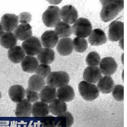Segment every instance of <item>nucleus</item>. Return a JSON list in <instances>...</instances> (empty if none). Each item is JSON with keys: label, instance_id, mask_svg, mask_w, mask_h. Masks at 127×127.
I'll return each instance as SVG.
<instances>
[{"label": "nucleus", "instance_id": "32", "mask_svg": "<svg viewBox=\"0 0 127 127\" xmlns=\"http://www.w3.org/2000/svg\"><path fill=\"white\" fill-rule=\"evenodd\" d=\"M51 69L48 64H41L38 65L35 72L44 79L47 78L51 73Z\"/></svg>", "mask_w": 127, "mask_h": 127}, {"label": "nucleus", "instance_id": "16", "mask_svg": "<svg viewBox=\"0 0 127 127\" xmlns=\"http://www.w3.org/2000/svg\"><path fill=\"white\" fill-rule=\"evenodd\" d=\"M88 40L90 44L93 46L103 45L107 41L105 32L98 28L94 29L92 31Z\"/></svg>", "mask_w": 127, "mask_h": 127}, {"label": "nucleus", "instance_id": "28", "mask_svg": "<svg viewBox=\"0 0 127 127\" xmlns=\"http://www.w3.org/2000/svg\"><path fill=\"white\" fill-rule=\"evenodd\" d=\"M54 32L58 37L61 38H67L72 33L71 26L63 21H61L56 25Z\"/></svg>", "mask_w": 127, "mask_h": 127}, {"label": "nucleus", "instance_id": "2", "mask_svg": "<svg viewBox=\"0 0 127 127\" xmlns=\"http://www.w3.org/2000/svg\"><path fill=\"white\" fill-rule=\"evenodd\" d=\"M92 27L90 21L87 19L81 18L76 20L72 27V32L80 38H85L90 35Z\"/></svg>", "mask_w": 127, "mask_h": 127}, {"label": "nucleus", "instance_id": "12", "mask_svg": "<svg viewBox=\"0 0 127 127\" xmlns=\"http://www.w3.org/2000/svg\"><path fill=\"white\" fill-rule=\"evenodd\" d=\"M73 42L70 38H64L58 42L56 49L59 54L63 56L70 55L73 50Z\"/></svg>", "mask_w": 127, "mask_h": 127}, {"label": "nucleus", "instance_id": "17", "mask_svg": "<svg viewBox=\"0 0 127 127\" xmlns=\"http://www.w3.org/2000/svg\"><path fill=\"white\" fill-rule=\"evenodd\" d=\"M39 96L41 101L50 104L57 97L56 88L50 86H45L41 91Z\"/></svg>", "mask_w": 127, "mask_h": 127}, {"label": "nucleus", "instance_id": "27", "mask_svg": "<svg viewBox=\"0 0 127 127\" xmlns=\"http://www.w3.org/2000/svg\"><path fill=\"white\" fill-rule=\"evenodd\" d=\"M44 79L38 74L33 75L30 77L28 80V88L36 92L40 91L46 85Z\"/></svg>", "mask_w": 127, "mask_h": 127}, {"label": "nucleus", "instance_id": "34", "mask_svg": "<svg viewBox=\"0 0 127 127\" xmlns=\"http://www.w3.org/2000/svg\"><path fill=\"white\" fill-rule=\"evenodd\" d=\"M26 95L27 99L30 102L35 103L39 99V94L28 87L26 89Z\"/></svg>", "mask_w": 127, "mask_h": 127}, {"label": "nucleus", "instance_id": "21", "mask_svg": "<svg viewBox=\"0 0 127 127\" xmlns=\"http://www.w3.org/2000/svg\"><path fill=\"white\" fill-rule=\"evenodd\" d=\"M25 56V53L22 47L20 46H15L8 50V57L9 60L14 63L21 62Z\"/></svg>", "mask_w": 127, "mask_h": 127}, {"label": "nucleus", "instance_id": "5", "mask_svg": "<svg viewBox=\"0 0 127 127\" xmlns=\"http://www.w3.org/2000/svg\"><path fill=\"white\" fill-rule=\"evenodd\" d=\"M80 95L84 99L92 101L99 96V90L95 85L85 81L80 82L78 86Z\"/></svg>", "mask_w": 127, "mask_h": 127}, {"label": "nucleus", "instance_id": "7", "mask_svg": "<svg viewBox=\"0 0 127 127\" xmlns=\"http://www.w3.org/2000/svg\"><path fill=\"white\" fill-rule=\"evenodd\" d=\"M124 24L123 22L115 21L110 24L109 29L108 38L111 41L116 42L123 38Z\"/></svg>", "mask_w": 127, "mask_h": 127}, {"label": "nucleus", "instance_id": "30", "mask_svg": "<svg viewBox=\"0 0 127 127\" xmlns=\"http://www.w3.org/2000/svg\"><path fill=\"white\" fill-rule=\"evenodd\" d=\"M73 48L76 51L83 53L87 50L88 44L85 38L80 37H76L72 41Z\"/></svg>", "mask_w": 127, "mask_h": 127}, {"label": "nucleus", "instance_id": "8", "mask_svg": "<svg viewBox=\"0 0 127 127\" xmlns=\"http://www.w3.org/2000/svg\"><path fill=\"white\" fill-rule=\"evenodd\" d=\"M117 68V63L113 58H104L100 62L99 70L101 73L104 75H112L115 73Z\"/></svg>", "mask_w": 127, "mask_h": 127}, {"label": "nucleus", "instance_id": "9", "mask_svg": "<svg viewBox=\"0 0 127 127\" xmlns=\"http://www.w3.org/2000/svg\"><path fill=\"white\" fill-rule=\"evenodd\" d=\"M61 19L64 22L68 24H72L75 22L78 18L77 11L72 5L64 6L60 10Z\"/></svg>", "mask_w": 127, "mask_h": 127}, {"label": "nucleus", "instance_id": "35", "mask_svg": "<svg viewBox=\"0 0 127 127\" xmlns=\"http://www.w3.org/2000/svg\"><path fill=\"white\" fill-rule=\"evenodd\" d=\"M31 14L27 12L20 13L19 17V22L21 24H28L31 22Z\"/></svg>", "mask_w": 127, "mask_h": 127}, {"label": "nucleus", "instance_id": "26", "mask_svg": "<svg viewBox=\"0 0 127 127\" xmlns=\"http://www.w3.org/2000/svg\"><path fill=\"white\" fill-rule=\"evenodd\" d=\"M49 107L50 112L53 115L58 116L66 112L67 110L66 103L57 98L50 103Z\"/></svg>", "mask_w": 127, "mask_h": 127}, {"label": "nucleus", "instance_id": "19", "mask_svg": "<svg viewBox=\"0 0 127 127\" xmlns=\"http://www.w3.org/2000/svg\"><path fill=\"white\" fill-rule=\"evenodd\" d=\"M58 99L64 102H68L73 100L75 97L74 91L70 86L66 85L59 88L57 92Z\"/></svg>", "mask_w": 127, "mask_h": 127}, {"label": "nucleus", "instance_id": "11", "mask_svg": "<svg viewBox=\"0 0 127 127\" xmlns=\"http://www.w3.org/2000/svg\"><path fill=\"white\" fill-rule=\"evenodd\" d=\"M83 79L87 82L95 84L102 77L99 69L97 66H89L84 71Z\"/></svg>", "mask_w": 127, "mask_h": 127}, {"label": "nucleus", "instance_id": "4", "mask_svg": "<svg viewBox=\"0 0 127 127\" xmlns=\"http://www.w3.org/2000/svg\"><path fill=\"white\" fill-rule=\"evenodd\" d=\"M70 80L69 75L65 71H60L51 72L46 78L48 85L55 88L67 85Z\"/></svg>", "mask_w": 127, "mask_h": 127}, {"label": "nucleus", "instance_id": "15", "mask_svg": "<svg viewBox=\"0 0 127 127\" xmlns=\"http://www.w3.org/2000/svg\"><path fill=\"white\" fill-rule=\"evenodd\" d=\"M13 34L17 39L25 40L32 35L31 26L29 24H21L15 28Z\"/></svg>", "mask_w": 127, "mask_h": 127}, {"label": "nucleus", "instance_id": "31", "mask_svg": "<svg viewBox=\"0 0 127 127\" xmlns=\"http://www.w3.org/2000/svg\"><path fill=\"white\" fill-rule=\"evenodd\" d=\"M100 57L97 52H92L89 53L86 59V63L89 66H97L100 62Z\"/></svg>", "mask_w": 127, "mask_h": 127}, {"label": "nucleus", "instance_id": "29", "mask_svg": "<svg viewBox=\"0 0 127 127\" xmlns=\"http://www.w3.org/2000/svg\"><path fill=\"white\" fill-rule=\"evenodd\" d=\"M73 122V118L70 112H65L57 117V125L59 127H70Z\"/></svg>", "mask_w": 127, "mask_h": 127}, {"label": "nucleus", "instance_id": "18", "mask_svg": "<svg viewBox=\"0 0 127 127\" xmlns=\"http://www.w3.org/2000/svg\"><path fill=\"white\" fill-rule=\"evenodd\" d=\"M21 65L24 72L33 73L39 65L38 59L34 57L28 56L25 57L21 62Z\"/></svg>", "mask_w": 127, "mask_h": 127}, {"label": "nucleus", "instance_id": "20", "mask_svg": "<svg viewBox=\"0 0 127 127\" xmlns=\"http://www.w3.org/2000/svg\"><path fill=\"white\" fill-rule=\"evenodd\" d=\"M8 94L12 101L18 103L24 99L26 95V90L22 86L14 85L10 87Z\"/></svg>", "mask_w": 127, "mask_h": 127}, {"label": "nucleus", "instance_id": "6", "mask_svg": "<svg viewBox=\"0 0 127 127\" xmlns=\"http://www.w3.org/2000/svg\"><path fill=\"white\" fill-rule=\"evenodd\" d=\"M22 46L25 54L29 56L38 55L42 49L40 41L35 36H31L24 41Z\"/></svg>", "mask_w": 127, "mask_h": 127}, {"label": "nucleus", "instance_id": "23", "mask_svg": "<svg viewBox=\"0 0 127 127\" xmlns=\"http://www.w3.org/2000/svg\"><path fill=\"white\" fill-rule=\"evenodd\" d=\"M114 87V81L110 76H106L102 77L97 84L98 90L104 94L110 93Z\"/></svg>", "mask_w": 127, "mask_h": 127}, {"label": "nucleus", "instance_id": "24", "mask_svg": "<svg viewBox=\"0 0 127 127\" xmlns=\"http://www.w3.org/2000/svg\"><path fill=\"white\" fill-rule=\"evenodd\" d=\"M55 58V53L51 49L44 48L37 55V59L41 64H49L54 62Z\"/></svg>", "mask_w": 127, "mask_h": 127}, {"label": "nucleus", "instance_id": "36", "mask_svg": "<svg viewBox=\"0 0 127 127\" xmlns=\"http://www.w3.org/2000/svg\"><path fill=\"white\" fill-rule=\"evenodd\" d=\"M4 29L2 27L1 24L0 22V37L4 33Z\"/></svg>", "mask_w": 127, "mask_h": 127}, {"label": "nucleus", "instance_id": "33", "mask_svg": "<svg viewBox=\"0 0 127 127\" xmlns=\"http://www.w3.org/2000/svg\"><path fill=\"white\" fill-rule=\"evenodd\" d=\"M112 95L116 100L121 101L124 99V87L121 85H116L113 88Z\"/></svg>", "mask_w": 127, "mask_h": 127}, {"label": "nucleus", "instance_id": "13", "mask_svg": "<svg viewBox=\"0 0 127 127\" xmlns=\"http://www.w3.org/2000/svg\"><path fill=\"white\" fill-rule=\"evenodd\" d=\"M59 37L55 32L52 30L47 31L43 34L41 37L42 45L45 48H54L58 42Z\"/></svg>", "mask_w": 127, "mask_h": 127}, {"label": "nucleus", "instance_id": "37", "mask_svg": "<svg viewBox=\"0 0 127 127\" xmlns=\"http://www.w3.org/2000/svg\"><path fill=\"white\" fill-rule=\"evenodd\" d=\"M1 94L0 92V98H1Z\"/></svg>", "mask_w": 127, "mask_h": 127}, {"label": "nucleus", "instance_id": "10", "mask_svg": "<svg viewBox=\"0 0 127 127\" xmlns=\"http://www.w3.org/2000/svg\"><path fill=\"white\" fill-rule=\"evenodd\" d=\"M19 21L18 16L11 13H6L2 16L1 23L4 30L12 32L17 27Z\"/></svg>", "mask_w": 127, "mask_h": 127}, {"label": "nucleus", "instance_id": "25", "mask_svg": "<svg viewBox=\"0 0 127 127\" xmlns=\"http://www.w3.org/2000/svg\"><path fill=\"white\" fill-rule=\"evenodd\" d=\"M17 40L12 32H5L0 37V44L4 48L10 49L16 46Z\"/></svg>", "mask_w": 127, "mask_h": 127}, {"label": "nucleus", "instance_id": "1", "mask_svg": "<svg viewBox=\"0 0 127 127\" xmlns=\"http://www.w3.org/2000/svg\"><path fill=\"white\" fill-rule=\"evenodd\" d=\"M100 2L102 7L100 16L104 22L113 20L124 7V0H101Z\"/></svg>", "mask_w": 127, "mask_h": 127}, {"label": "nucleus", "instance_id": "14", "mask_svg": "<svg viewBox=\"0 0 127 127\" xmlns=\"http://www.w3.org/2000/svg\"><path fill=\"white\" fill-rule=\"evenodd\" d=\"M32 105L27 98L17 103L15 114L17 117H29L31 115Z\"/></svg>", "mask_w": 127, "mask_h": 127}, {"label": "nucleus", "instance_id": "22", "mask_svg": "<svg viewBox=\"0 0 127 127\" xmlns=\"http://www.w3.org/2000/svg\"><path fill=\"white\" fill-rule=\"evenodd\" d=\"M50 112L48 104L42 101L37 102L32 106V113L34 117H44Z\"/></svg>", "mask_w": 127, "mask_h": 127}, {"label": "nucleus", "instance_id": "3", "mask_svg": "<svg viewBox=\"0 0 127 127\" xmlns=\"http://www.w3.org/2000/svg\"><path fill=\"white\" fill-rule=\"evenodd\" d=\"M42 20L46 27L49 28L55 27L61 20L59 8L53 5L49 6L43 13Z\"/></svg>", "mask_w": 127, "mask_h": 127}]
</instances>
